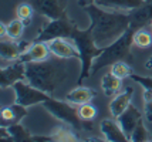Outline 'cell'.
<instances>
[{
    "mask_svg": "<svg viewBox=\"0 0 152 142\" xmlns=\"http://www.w3.org/2000/svg\"><path fill=\"white\" fill-rule=\"evenodd\" d=\"M78 114L83 121H93L97 117V108L91 105L90 102H87V104H83L78 107Z\"/></svg>",
    "mask_w": 152,
    "mask_h": 142,
    "instance_id": "83f0119b",
    "label": "cell"
},
{
    "mask_svg": "<svg viewBox=\"0 0 152 142\" xmlns=\"http://www.w3.org/2000/svg\"><path fill=\"white\" fill-rule=\"evenodd\" d=\"M129 27L134 30L144 28L152 23V0H146L142 6L129 12Z\"/></svg>",
    "mask_w": 152,
    "mask_h": 142,
    "instance_id": "8fae6325",
    "label": "cell"
},
{
    "mask_svg": "<svg viewBox=\"0 0 152 142\" xmlns=\"http://www.w3.org/2000/svg\"><path fill=\"white\" fill-rule=\"evenodd\" d=\"M144 111H145V118L146 121L152 122V100H146L145 105H144Z\"/></svg>",
    "mask_w": 152,
    "mask_h": 142,
    "instance_id": "f546056e",
    "label": "cell"
},
{
    "mask_svg": "<svg viewBox=\"0 0 152 142\" xmlns=\"http://www.w3.org/2000/svg\"><path fill=\"white\" fill-rule=\"evenodd\" d=\"M33 13H34V7L31 3H20L19 6L16 7V16H17V19L23 20L26 24L31 20Z\"/></svg>",
    "mask_w": 152,
    "mask_h": 142,
    "instance_id": "d4e9b609",
    "label": "cell"
},
{
    "mask_svg": "<svg viewBox=\"0 0 152 142\" xmlns=\"http://www.w3.org/2000/svg\"><path fill=\"white\" fill-rule=\"evenodd\" d=\"M77 27V24L74 21L70 20V17L64 14L63 17L56 19V20H50V23L43 28L36 37L34 41H47L57 39V37H64V39H71L74 28Z\"/></svg>",
    "mask_w": 152,
    "mask_h": 142,
    "instance_id": "8992f818",
    "label": "cell"
},
{
    "mask_svg": "<svg viewBox=\"0 0 152 142\" xmlns=\"http://www.w3.org/2000/svg\"><path fill=\"white\" fill-rule=\"evenodd\" d=\"M71 40L77 46L80 53L81 74L78 77V84H81L86 78L91 77V68H93L94 60H95L97 55H99V53L102 51V48L95 44L90 27L86 28V30H81V28L75 27L73 31V36H71Z\"/></svg>",
    "mask_w": 152,
    "mask_h": 142,
    "instance_id": "277c9868",
    "label": "cell"
},
{
    "mask_svg": "<svg viewBox=\"0 0 152 142\" xmlns=\"http://www.w3.org/2000/svg\"><path fill=\"white\" fill-rule=\"evenodd\" d=\"M145 68H148V70H152V57L145 63Z\"/></svg>",
    "mask_w": 152,
    "mask_h": 142,
    "instance_id": "d6a6232c",
    "label": "cell"
},
{
    "mask_svg": "<svg viewBox=\"0 0 152 142\" xmlns=\"http://www.w3.org/2000/svg\"><path fill=\"white\" fill-rule=\"evenodd\" d=\"M134 44L139 48H146L152 44V36L144 28H138L134 33Z\"/></svg>",
    "mask_w": 152,
    "mask_h": 142,
    "instance_id": "cb8c5ba5",
    "label": "cell"
},
{
    "mask_svg": "<svg viewBox=\"0 0 152 142\" xmlns=\"http://www.w3.org/2000/svg\"><path fill=\"white\" fill-rule=\"evenodd\" d=\"M121 81H122V80L118 78V77H115L111 71L107 73V74L102 77V80H101V88H102L104 94L108 95V97L118 94L119 88H121Z\"/></svg>",
    "mask_w": 152,
    "mask_h": 142,
    "instance_id": "ffe728a7",
    "label": "cell"
},
{
    "mask_svg": "<svg viewBox=\"0 0 152 142\" xmlns=\"http://www.w3.org/2000/svg\"><path fill=\"white\" fill-rule=\"evenodd\" d=\"M26 78V63L20 60L12 61L7 66H3L0 70V87L6 88L14 85L17 81Z\"/></svg>",
    "mask_w": 152,
    "mask_h": 142,
    "instance_id": "ba28073f",
    "label": "cell"
},
{
    "mask_svg": "<svg viewBox=\"0 0 152 142\" xmlns=\"http://www.w3.org/2000/svg\"><path fill=\"white\" fill-rule=\"evenodd\" d=\"M6 128H7V131H9L10 136H12V141H17V142L31 141V136L33 135H30V132H28L23 125H20L19 122H17V124H13V125H9Z\"/></svg>",
    "mask_w": 152,
    "mask_h": 142,
    "instance_id": "7402d4cb",
    "label": "cell"
},
{
    "mask_svg": "<svg viewBox=\"0 0 152 142\" xmlns=\"http://www.w3.org/2000/svg\"><path fill=\"white\" fill-rule=\"evenodd\" d=\"M151 27H152V23H151Z\"/></svg>",
    "mask_w": 152,
    "mask_h": 142,
    "instance_id": "836d02e7",
    "label": "cell"
},
{
    "mask_svg": "<svg viewBox=\"0 0 152 142\" xmlns=\"http://www.w3.org/2000/svg\"><path fill=\"white\" fill-rule=\"evenodd\" d=\"M33 7L50 20L63 17L66 13V0H33Z\"/></svg>",
    "mask_w": 152,
    "mask_h": 142,
    "instance_id": "9c48e42d",
    "label": "cell"
},
{
    "mask_svg": "<svg viewBox=\"0 0 152 142\" xmlns=\"http://www.w3.org/2000/svg\"><path fill=\"white\" fill-rule=\"evenodd\" d=\"M95 1H97V0H78V3L83 7L88 6V4H93V3H95Z\"/></svg>",
    "mask_w": 152,
    "mask_h": 142,
    "instance_id": "1f68e13d",
    "label": "cell"
},
{
    "mask_svg": "<svg viewBox=\"0 0 152 142\" xmlns=\"http://www.w3.org/2000/svg\"><path fill=\"white\" fill-rule=\"evenodd\" d=\"M71 104V102H70ZM68 101H58V100H54V98H48L47 101L43 102L44 108L50 112V114L56 117L57 119L66 122L68 125H71L74 129H93V122L91 121H83L80 118L78 114V108H75L73 105H70Z\"/></svg>",
    "mask_w": 152,
    "mask_h": 142,
    "instance_id": "5b68a950",
    "label": "cell"
},
{
    "mask_svg": "<svg viewBox=\"0 0 152 142\" xmlns=\"http://www.w3.org/2000/svg\"><path fill=\"white\" fill-rule=\"evenodd\" d=\"M14 94H16V102L24 107H30V105H36V104H43L50 98V95L41 91L39 88L33 87L30 82L26 84L23 81H17L13 85Z\"/></svg>",
    "mask_w": 152,
    "mask_h": 142,
    "instance_id": "52a82bcc",
    "label": "cell"
},
{
    "mask_svg": "<svg viewBox=\"0 0 152 142\" xmlns=\"http://www.w3.org/2000/svg\"><path fill=\"white\" fill-rule=\"evenodd\" d=\"M51 136H53L54 141H78L77 135L73 131L68 128H64V127H58Z\"/></svg>",
    "mask_w": 152,
    "mask_h": 142,
    "instance_id": "4316f807",
    "label": "cell"
},
{
    "mask_svg": "<svg viewBox=\"0 0 152 142\" xmlns=\"http://www.w3.org/2000/svg\"><path fill=\"white\" fill-rule=\"evenodd\" d=\"M134 90L132 87L124 88V91H121L113 98V101L110 102V112L114 118L117 119L119 115L122 114L131 104V98H132Z\"/></svg>",
    "mask_w": 152,
    "mask_h": 142,
    "instance_id": "2e32d148",
    "label": "cell"
},
{
    "mask_svg": "<svg viewBox=\"0 0 152 142\" xmlns=\"http://www.w3.org/2000/svg\"><path fill=\"white\" fill-rule=\"evenodd\" d=\"M99 129L105 136V141L110 142H124L128 141L126 135L124 131L121 129L118 122L113 121V119H104L99 124Z\"/></svg>",
    "mask_w": 152,
    "mask_h": 142,
    "instance_id": "e0dca14e",
    "label": "cell"
},
{
    "mask_svg": "<svg viewBox=\"0 0 152 142\" xmlns=\"http://www.w3.org/2000/svg\"><path fill=\"white\" fill-rule=\"evenodd\" d=\"M146 0H97L95 4L102 9H111V10H128L131 12L137 7L142 6Z\"/></svg>",
    "mask_w": 152,
    "mask_h": 142,
    "instance_id": "ac0fdd59",
    "label": "cell"
},
{
    "mask_svg": "<svg viewBox=\"0 0 152 142\" xmlns=\"http://www.w3.org/2000/svg\"><path fill=\"white\" fill-rule=\"evenodd\" d=\"M4 26H6L7 39H10V40H20L23 33H24L26 23L23 20H20V19H16V20H12L9 24H4Z\"/></svg>",
    "mask_w": 152,
    "mask_h": 142,
    "instance_id": "44dd1931",
    "label": "cell"
},
{
    "mask_svg": "<svg viewBox=\"0 0 152 142\" xmlns=\"http://www.w3.org/2000/svg\"><path fill=\"white\" fill-rule=\"evenodd\" d=\"M31 141L33 142H50V141H54L53 136H40V135H33L31 136Z\"/></svg>",
    "mask_w": 152,
    "mask_h": 142,
    "instance_id": "4dcf8cb0",
    "label": "cell"
},
{
    "mask_svg": "<svg viewBox=\"0 0 152 142\" xmlns=\"http://www.w3.org/2000/svg\"><path fill=\"white\" fill-rule=\"evenodd\" d=\"M27 107L20 105V104H14V105H9V107H3L0 111V127H9L20 122L24 117L27 115Z\"/></svg>",
    "mask_w": 152,
    "mask_h": 142,
    "instance_id": "9a60e30c",
    "label": "cell"
},
{
    "mask_svg": "<svg viewBox=\"0 0 152 142\" xmlns=\"http://www.w3.org/2000/svg\"><path fill=\"white\" fill-rule=\"evenodd\" d=\"M132 81L138 82L141 87H144L145 91H151L152 92V77H144V75H138V74H132L129 77Z\"/></svg>",
    "mask_w": 152,
    "mask_h": 142,
    "instance_id": "f1b7e54d",
    "label": "cell"
},
{
    "mask_svg": "<svg viewBox=\"0 0 152 142\" xmlns=\"http://www.w3.org/2000/svg\"><path fill=\"white\" fill-rule=\"evenodd\" d=\"M129 141L132 142H144V141H151V138H149V134H148V131H146L145 125H144V119L141 118L138 122V125L135 127L134 129L132 135H131V139Z\"/></svg>",
    "mask_w": 152,
    "mask_h": 142,
    "instance_id": "484cf974",
    "label": "cell"
},
{
    "mask_svg": "<svg viewBox=\"0 0 152 142\" xmlns=\"http://www.w3.org/2000/svg\"><path fill=\"white\" fill-rule=\"evenodd\" d=\"M91 19V34L98 47L104 48L121 37L129 28V14L107 12L95 3L84 7Z\"/></svg>",
    "mask_w": 152,
    "mask_h": 142,
    "instance_id": "6da1fadb",
    "label": "cell"
},
{
    "mask_svg": "<svg viewBox=\"0 0 152 142\" xmlns=\"http://www.w3.org/2000/svg\"><path fill=\"white\" fill-rule=\"evenodd\" d=\"M28 46L27 43H20L19 40H1L0 43V55H1V66L4 63H12V61L19 60V57L21 55V53L26 50V47Z\"/></svg>",
    "mask_w": 152,
    "mask_h": 142,
    "instance_id": "4fadbf2b",
    "label": "cell"
},
{
    "mask_svg": "<svg viewBox=\"0 0 152 142\" xmlns=\"http://www.w3.org/2000/svg\"><path fill=\"white\" fill-rule=\"evenodd\" d=\"M95 95H97V92L94 91L93 88L78 85L77 88L71 90L67 94V101L74 104V105H83V104H87V102H91V100Z\"/></svg>",
    "mask_w": 152,
    "mask_h": 142,
    "instance_id": "d6986e66",
    "label": "cell"
},
{
    "mask_svg": "<svg viewBox=\"0 0 152 142\" xmlns=\"http://www.w3.org/2000/svg\"><path fill=\"white\" fill-rule=\"evenodd\" d=\"M47 46L50 48L51 54L54 57H57V58H66V60L78 58L80 60V53L77 46L73 44V43H70L64 37H57V39L47 41Z\"/></svg>",
    "mask_w": 152,
    "mask_h": 142,
    "instance_id": "30bf717a",
    "label": "cell"
},
{
    "mask_svg": "<svg viewBox=\"0 0 152 142\" xmlns=\"http://www.w3.org/2000/svg\"><path fill=\"white\" fill-rule=\"evenodd\" d=\"M50 54H51V51H50V48L47 46V43H44V41H34V43L27 46L26 50L19 57V60L23 61V63L43 61L47 60Z\"/></svg>",
    "mask_w": 152,
    "mask_h": 142,
    "instance_id": "7c38bea8",
    "label": "cell"
},
{
    "mask_svg": "<svg viewBox=\"0 0 152 142\" xmlns=\"http://www.w3.org/2000/svg\"><path fill=\"white\" fill-rule=\"evenodd\" d=\"M141 118H142V115H141V112L138 111V108H135L131 104H129V107L117 118V122L119 124L121 129L124 131V134L126 135L128 141L131 139V135H132L134 129L138 125V122Z\"/></svg>",
    "mask_w": 152,
    "mask_h": 142,
    "instance_id": "5bb4252c",
    "label": "cell"
},
{
    "mask_svg": "<svg viewBox=\"0 0 152 142\" xmlns=\"http://www.w3.org/2000/svg\"><path fill=\"white\" fill-rule=\"evenodd\" d=\"M111 73H113L115 77L121 78V80L128 78V77H131V75L134 74L132 68L129 67L125 61H117V63H114L113 66H111Z\"/></svg>",
    "mask_w": 152,
    "mask_h": 142,
    "instance_id": "603a6c76",
    "label": "cell"
},
{
    "mask_svg": "<svg viewBox=\"0 0 152 142\" xmlns=\"http://www.w3.org/2000/svg\"><path fill=\"white\" fill-rule=\"evenodd\" d=\"M56 58L26 63V80L33 87L47 94L54 92L68 77V64L66 58Z\"/></svg>",
    "mask_w": 152,
    "mask_h": 142,
    "instance_id": "7a4b0ae2",
    "label": "cell"
},
{
    "mask_svg": "<svg viewBox=\"0 0 152 142\" xmlns=\"http://www.w3.org/2000/svg\"><path fill=\"white\" fill-rule=\"evenodd\" d=\"M134 33H135V30L129 27L114 43H111L107 47L102 48L99 55H97L95 60H94L93 68H91V77L98 71L99 68H104L107 66H113L117 61H125L126 58H129L131 46L134 44Z\"/></svg>",
    "mask_w": 152,
    "mask_h": 142,
    "instance_id": "3957f363",
    "label": "cell"
}]
</instances>
